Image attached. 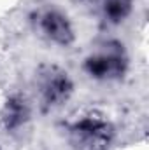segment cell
Returning <instances> with one entry per match:
<instances>
[{
  "mask_svg": "<svg viewBox=\"0 0 149 150\" xmlns=\"http://www.w3.org/2000/svg\"><path fill=\"white\" fill-rule=\"evenodd\" d=\"M42 26H44V32L56 42L67 44L72 37V30H70L69 23L65 21L63 16H60L56 12H47L42 18Z\"/></svg>",
  "mask_w": 149,
  "mask_h": 150,
  "instance_id": "cell-1",
  "label": "cell"
},
{
  "mask_svg": "<svg viewBox=\"0 0 149 150\" xmlns=\"http://www.w3.org/2000/svg\"><path fill=\"white\" fill-rule=\"evenodd\" d=\"M121 61L116 54H98L88 61V70L97 77H111L121 72Z\"/></svg>",
  "mask_w": 149,
  "mask_h": 150,
  "instance_id": "cell-2",
  "label": "cell"
},
{
  "mask_svg": "<svg viewBox=\"0 0 149 150\" xmlns=\"http://www.w3.org/2000/svg\"><path fill=\"white\" fill-rule=\"evenodd\" d=\"M102 7H104L105 16L116 21V19L125 18V14L130 9V0H102Z\"/></svg>",
  "mask_w": 149,
  "mask_h": 150,
  "instance_id": "cell-3",
  "label": "cell"
}]
</instances>
